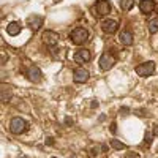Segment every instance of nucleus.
<instances>
[{"instance_id": "obj_1", "label": "nucleus", "mask_w": 158, "mask_h": 158, "mask_svg": "<svg viewBox=\"0 0 158 158\" xmlns=\"http://www.w3.org/2000/svg\"><path fill=\"white\" fill-rule=\"evenodd\" d=\"M27 122L24 120L22 117H15V118H11V122H10V131L13 135H22L25 130H27Z\"/></svg>"}, {"instance_id": "obj_2", "label": "nucleus", "mask_w": 158, "mask_h": 158, "mask_svg": "<svg viewBox=\"0 0 158 158\" xmlns=\"http://www.w3.org/2000/svg\"><path fill=\"white\" fill-rule=\"evenodd\" d=\"M70 38H71V41H73L74 44H84L87 40H89V32H87V29H84V27H76V29L71 32Z\"/></svg>"}, {"instance_id": "obj_3", "label": "nucleus", "mask_w": 158, "mask_h": 158, "mask_svg": "<svg viewBox=\"0 0 158 158\" xmlns=\"http://www.w3.org/2000/svg\"><path fill=\"white\" fill-rule=\"evenodd\" d=\"M153 71H155V62H146L136 67V73L141 77H149L153 74Z\"/></svg>"}, {"instance_id": "obj_4", "label": "nucleus", "mask_w": 158, "mask_h": 158, "mask_svg": "<svg viewBox=\"0 0 158 158\" xmlns=\"http://www.w3.org/2000/svg\"><path fill=\"white\" fill-rule=\"evenodd\" d=\"M111 13V5L108 0H98L95 3V8H94V15H97L98 18H103Z\"/></svg>"}, {"instance_id": "obj_5", "label": "nucleus", "mask_w": 158, "mask_h": 158, "mask_svg": "<svg viewBox=\"0 0 158 158\" xmlns=\"http://www.w3.org/2000/svg\"><path fill=\"white\" fill-rule=\"evenodd\" d=\"M114 63H115V59L112 57V54H108V52H104V54L100 57V68L103 71H108L114 67Z\"/></svg>"}, {"instance_id": "obj_6", "label": "nucleus", "mask_w": 158, "mask_h": 158, "mask_svg": "<svg viewBox=\"0 0 158 158\" xmlns=\"http://www.w3.org/2000/svg\"><path fill=\"white\" fill-rule=\"evenodd\" d=\"M87 79H89V71L82 67H79L73 71V81L76 84H82V82H87Z\"/></svg>"}, {"instance_id": "obj_7", "label": "nucleus", "mask_w": 158, "mask_h": 158, "mask_svg": "<svg viewBox=\"0 0 158 158\" xmlns=\"http://www.w3.org/2000/svg\"><path fill=\"white\" fill-rule=\"evenodd\" d=\"M101 29H103V32H104V33L112 35V33H115V32H117L118 24H117L115 21H112V19H106V21H103V22H101Z\"/></svg>"}, {"instance_id": "obj_8", "label": "nucleus", "mask_w": 158, "mask_h": 158, "mask_svg": "<svg viewBox=\"0 0 158 158\" xmlns=\"http://www.w3.org/2000/svg\"><path fill=\"white\" fill-rule=\"evenodd\" d=\"M43 41L48 44V46H56L57 44V41H59V33H56V32H52V30H44V33H43Z\"/></svg>"}, {"instance_id": "obj_9", "label": "nucleus", "mask_w": 158, "mask_h": 158, "mask_svg": "<svg viewBox=\"0 0 158 158\" xmlns=\"http://www.w3.org/2000/svg\"><path fill=\"white\" fill-rule=\"evenodd\" d=\"M27 22H29V27L32 29V32H38L40 29H41V25H43L44 19H43L41 16L33 15V16H30V18L27 19Z\"/></svg>"}, {"instance_id": "obj_10", "label": "nucleus", "mask_w": 158, "mask_h": 158, "mask_svg": "<svg viewBox=\"0 0 158 158\" xmlns=\"http://www.w3.org/2000/svg\"><path fill=\"white\" fill-rule=\"evenodd\" d=\"M41 70H40L38 67H30L29 68V71H27V77H29V81H32V82H40L41 81Z\"/></svg>"}, {"instance_id": "obj_11", "label": "nucleus", "mask_w": 158, "mask_h": 158, "mask_svg": "<svg viewBox=\"0 0 158 158\" xmlns=\"http://www.w3.org/2000/svg\"><path fill=\"white\" fill-rule=\"evenodd\" d=\"M90 60V52L87 49H79L74 52V62L76 63H85Z\"/></svg>"}, {"instance_id": "obj_12", "label": "nucleus", "mask_w": 158, "mask_h": 158, "mask_svg": "<svg viewBox=\"0 0 158 158\" xmlns=\"http://www.w3.org/2000/svg\"><path fill=\"white\" fill-rule=\"evenodd\" d=\"M139 10H141V13H144V15H149V13H152L155 10V2L153 0H141Z\"/></svg>"}, {"instance_id": "obj_13", "label": "nucleus", "mask_w": 158, "mask_h": 158, "mask_svg": "<svg viewBox=\"0 0 158 158\" xmlns=\"http://www.w3.org/2000/svg\"><path fill=\"white\" fill-rule=\"evenodd\" d=\"M118 41H120L123 46H131L133 44V33L128 32V30H123L118 36Z\"/></svg>"}, {"instance_id": "obj_14", "label": "nucleus", "mask_w": 158, "mask_h": 158, "mask_svg": "<svg viewBox=\"0 0 158 158\" xmlns=\"http://www.w3.org/2000/svg\"><path fill=\"white\" fill-rule=\"evenodd\" d=\"M21 32V22H10L8 25H6V33L8 35H11V36H15V35H18Z\"/></svg>"}, {"instance_id": "obj_15", "label": "nucleus", "mask_w": 158, "mask_h": 158, "mask_svg": "<svg viewBox=\"0 0 158 158\" xmlns=\"http://www.w3.org/2000/svg\"><path fill=\"white\" fill-rule=\"evenodd\" d=\"M133 5H135V0H120V8L125 10V11L131 10V8H133Z\"/></svg>"}, {"instance_id": "obj_16", "label": "nucleus", "mask_w": 158, "mask_h": 158, "mask_svg": "<svg viewBox=\"0 0 158 158\" xmlns=\"http://www.w3.org/2000/svg\"><path fill=\"white\" fill-rule=\"evenodd\" d=\"M149 32L150 33H156L158 32V18L149 21Z\"/></svg>"}, {"instance_id": "obj_17", "label": "nucleus", "mask_w": 158, "mask_h": 158, "mask_svg": "<svg viewBox=\"0 0 158 158\" xmlns=\"http://www.w3.org/2000/svg\"><path fill=\"white\" fill-rule=\"evenodd\" d=\"M111 146H112L114 149H117V150H125V149H127L125 144L120 142V141H117V139H111Z\"/></svg>"}, {"instance_id": "obj_18", "label": "nucleus", "mask_w": 158, "mask_h": 158, "mask_svg": "<svg viewBox=\"0 0 158 158\" xmlns=\"http://www.w3.org/2000/svg\"><path fill=\"white\" fill-rule=\"evenodd\" d=\"M5 89H10V87L2 85V101H3V103H6V101L10 100V90H5Z\"/></svg>"}, {"instance_id": "obj_19", "label": "nucleus", "mask_w": 158, "mask_h": 158, "mask_svg": "<svg viewBox=\"0 0 158 158\" xmlns=\"http://www.w3.org/2000/svg\"><path fill=\"white\" fill-rule=\"evenodd\" d=\"M146 144H147V146L150 144V133H146Z\"/></svg>"}, {"instance_id": "obj_20", "label": "nucleus", "mask_w": 158, "mask_h": 158, "mask_svg": "<svg viewBox=\"0 0 158 158\" xmlns=\"http://www.w3.org/2000/svg\"><path fill=\"white\" fill-rule=\"evenodd\" d=\"M111 131H112V133H115V131H117V128H115V122L111 123Z\"/></svg>"}, {"instance_id": "obj_21", "label": "nucleus", "mask_w": 158, "mask_h": 158, "mask_svg": "<svg viewBox=\"0 0 158 158\" xmlns=\"http://www.w3.org/2000/svg\"><path fill=\"white\" fill-rule=\"evenodd\" d=\"M153 135H155V136H158V125H155V127H153Z\"/></svg>"}]
</instances>
